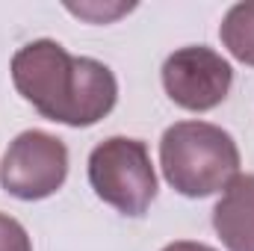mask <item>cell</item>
I'll use <instances>...</instances> for the list:
<instances>
[{"instance_id":"6da1fadb","label":"cell","mask_w":254,"mask_h":251,"mask_svg":"<svg viewBox=\"0 0 254 251\" xmlns=\"http://www.w3.org/2000/svg\"><path fill=\"white\" fill-rule=\"evenodd\" d=\"M9 71L24 101L68 127L98 125L119 101V83L107 65L92 57H71L54 39L24 45Z\"/></svg>"},{"instance_id":"7a4b0ae2","label":"cell","mask_w":254,"mask_h":251,"mask_svg":"<svg viewBox=\"0 0 254 251\" xmlns=\"http://www.w3.org/2000/svg\"><path fill=\"white\" fill-rule=\"evenodd\" d=\"M160 166L169 187L187 198L216 195L240 175L234 136L210 122H178L160 139Z\"/></svg>"},{"instance_id":"3957f363","label":"cell","mask_w":254,"mask_h":251,"mask_svg":"<svg viewBox=\"0 0 254 251\" xmlns=\"http://www.w3.org/2000/svg\"><path fill=\"white\" fill-rule=\"evenodd\" d=\"M89 184L95 195L125 216H145L157 198V175L148 145L130 136H110L89 154Z\"/></svg>"},{"instance_id":"277c9868","label":"cell","mask_w":254,"mask_h":251,"mask_svg":"<svg viewBox=\"0 0 254 251\" xmlns=\"http://www.w3.org/2000/svg\"><path fill=\"white\" fill-rule=\"evenodd\" d=\"M68 178V148L45 130L18 133L0 163V187L21 201H42Z\"/></svg>"},{"instance_id":"5b68a950","label":"cell","mask_w":254,"mask_h":251,"mask_svg":"<svg viewBox=\"0 0 254 251\" xmlns=\"http://www.w3.org/2000/svg\"><path fill=\"white\" fill-rule=\"evenodd\" d=\"M231 83H234L231 63L222 54H216L213 48H204V45L181 48L163 63L166 95L190 113L216 110L228 98Z\"/></svg>"},{"instance_id":"8992f818","label":"cell","mask_w":254,"mask_h":251,"mask_svg":"<svg viewBox=\"0 0 254 251\" xmlns=\"http://www.w3.org/2000/svg\"><path fill=\"white\" fill-rule=\"evenodd\" d=\"M213 228L228 251H254V175H237L213 207Z\"/></svg>"},{"instance_id":"52a82bcc","label":"cell","mask_w":254,"mask_h":251,"mask_svg":"<svg viewBox=\"0 0 254 251\" xmlns=\"http://www.w3.org/2000/svg\"><path fill=\"white\" fill-rule=\"evenodd\" d=\"M222 45L231 51L234 60L254 68V0L252 3H237L228 9L219 27Z\"/></svg>"},{"instance_id":"ba28073f","label":"cell","mask_w":254,"mask_h":251,"mask_svg":"<svg viewBox=\"0 0 254 251\" xmlns=\"http://www.w3.org/2000/svg\"><path fill=\"white\" fill-rule=\"evenodd\" d=\"M0 251H33L30 234L24 225L6 213H0Z\"/></svg>"},{"instance_id":"9c48e42d","label":"cell","mask_w":254,"mask_h":251,"mask_svg":"<svg viewBox=\"0 0 254 251\" xmlns=\"http://www.w3.org/2000/svg\"><path fill=\"white\" fill-rule=\"evenodd\" d=\"M163 251H216V249H210V246H204V243H190V240H181V243L166 246Z\"/></svg>"}]
</instances>
